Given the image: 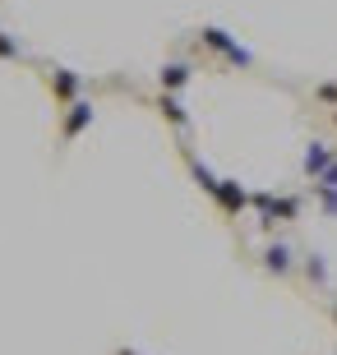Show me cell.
<instances>
[{
  "mask_svg": "<svg viewBox=\"0 0 337 355\" xmlns=\"http://www.w3.org/2000/svg\"><path fill=\"white\" fill-rule=\"evenodd\" d=\"M92 116H97V111H92V102L74 97V102L65 106V120H60V139H65V144H74L79 134H83V130L92 125Z\"/></svg>",
  "mask_w": 337,
  "mask_h": 355,
  "instance_id": "obj_4",
  "label": "cell"
},
{
  "mask_svg": "<svg viewBox=\"0 0 337 355\" xmlns=\"http://www.w3.org/2000/svg\"><path fill=\"white\" fill-rule=\"evenodd\" d=\"M157 111H162L176 130H190V111L181 106V97H176V92H162V97H157Z\"/></svg>",
  "mask_w": 337,
  "mask_h": 355,
  "instance_id": "obj_9",
  "label": "cell"
},
{
  "mask_svg": "<svg viewBox=\"0 0 337 355\" xmlns=\"http://www.w3.org/2000/svg\"><path fill=\"white\" fill-rule=\"evenodd\" d=\"M116 355H134V351H116Z\"/></svg>",
  "mask_w": 337,
  "mask_h": 355,
  "instance_id": "obj_14",
  "label": "cell"
},
{
  "mask_svg": "<svg viewBox=\"0 0 337 355\" xmlns=\"http://www.w3.org/2000/svg\"><path fill=\"white\" fill-rule=\"evenodd\" d=\"M199 42H204L208 51L227 55V60H231V65H240V69H245V65H254V55H249L245 46H240V42H236L231 33H227V28H213V24H208L204 33H199Z\"/></svg>",
  "mask_w": 337,
  "mask_h": 355,
  "instance_id": "obj_1",
  "label": "cell"
},
{
  "mask_svg": "<svg viewBox=\"0 0 337 355\" xmlns=\"http://www.w3.org/2000/svg\"><path fill=\"white\" fill-rule=\"evenodd\" d=\"M185 162H190V175H195V180L204 184V194H213V184H217V175L208 171V166H204V162L195 157V153H185Z\"/></svg>",
  "mask_w": 337,
  "mask_h": 355,
  "instance_id": "obj_10",
  "label": "cell"
},
{
  "mask_svg": "<svg viewBox=\"0 0 337 355\" xmlns=\"http://www.w3.org/2000/svg\"><path fill=\"white\" fill-rule=\"evenodd\" d=\"M249 203L259 208L263 226H272V222H291V217L300 212V198H291V194H249Z\"/></svg>",
  "mask_w": 337,
  "mask_h": 355,
  "instance_id": "obj_2",
  "label": "cell"
},
{
  "mask_svg": "<svg viewBox=\"0 0 337 355\" xmlns=\"http://www.w3.org/2000/svg\"><path fill=\"white\" fill-rule=\"evenodd\" d=\"M333 120H337V111H333Z\"/></svg>",
  "mask_w": 337,
  "mask_h": 355,
  "instance_id": "obj_15",
  "label": "cell"
},
{
  "mask_svg": "<svg viewBox=\"0 0 337 355\" xmlns=\"http://www.w3.org/2000/svg\"><path fill=\"white\" fill-rule=\"evenodd\" d=\"M213 203H217L227 217H240V212L249 208V189L240 180H217L213 184Z\"/></svg>",
  "mask_w": 337,
  "mask_h": 355,
  "instance_id": "obj_3",
  "label": "cell"
},
{
  "mask_svg": "<svg viewBox=\"0 0 337 355\" xmlns=\"http://www.w3.org/2000/svg\"><path fill=\"white\" fill-rule=\"evenodd\" d=\"M333 157H337V153H333L328 144H310V148H305V162H300V171L319 180V175H324L328 166H333Z\"/></svg>",
  "mask_w": 337,
  "mask_h": 355,
  "instance_id": "obj_8",
  "label": "cell"
},
{
  "mask_svg": "<svg viewBox=\"0 0 337 355\" xmlns=\"http://www.w3.org/2000/svg\"><path fill=\"white\" fill-rule=\"evenodd\" d=\"M305 277H310V282H328V268H324V259H319V254H310V259H305Z\"/></svg>",
  "mask_w": 337,
  "mask_h": 355,
  "instance_id": "obj_12",
  "label": "cell"
},
{
  "mask_svg": "<svg viewBox=\"0 0 337 355\" xmlns=\"http://www.w3.org/2000/svg\"><path fill=\"white\" fill-rule=\"evenodd\" d=\"M47 83H51V92H56V102H74L79 92H83V79H79L74 69H65V65H56V69H47Z\"/></svg>",
  "mask_w": 337,
  "mask_h": 355,
  "instance_id": "obj_5",
  "label": "cell"
},
{
  "mask_svg": "<svg viewBox=\"0 0 337 355\" xmlns=\"http://www.w3.org/2000/svg\"><path fill=\"white\" fill-rule=\"evenodd\" d=\"M314 194H319V203H324L328 217H337V189H328V184H314Z\"/></svg>",
  "mask_w": 337,
  "mask_h": 355,
  "instance_id": "obj_13",
  "label": "cell"
},
{
  "mask_svg": "<svg viewBox=\"0 0 337 355\" xmlns=\"http://www.w3.org/2000/svg\"><path fill=\"white\" fill-rule=\"evenodd\" d=\"M0 60H24V46H19L10 33H0Z\"/></svg>",
  "mask_w": 337,
  "mask_h": 355,
  "instance_id": "obj_11",
  "label": "cell"
},
{
  "mask_svg": "<svg viewBox=\"0 0 337 355\" xmlns=\"http://www.w3.org/2000/svg\"><path fill=\"white\" fill-rule=\"evenodd\" d=\"M263 268L272 277H291L296 272V259H291V250H286L282 240H272V245H263Z\"/></svg>",
  "mask_w": 337,
  "mask_h": 355,
  "instance_id": "obj_7",
  "label": "cell"
},
{
  "mask_svg": "<svg viewBox=\"0 0 337 355\" xmlns=\"http://www.w3.org/2000/svg\"><path fill=\"white\" fill-rule=\"evenodd\" d=\"M190 79H195V65H185V60H167V65L157 69V83H162V92L190 88Z\"/></svg>",
  "mask_w": 337,
  "mask_h": 355,
  "instance_id": "obj_6",
  "label": "cell"
}]
</instances>
